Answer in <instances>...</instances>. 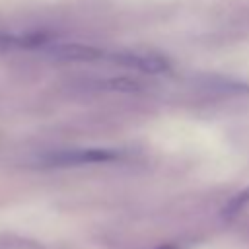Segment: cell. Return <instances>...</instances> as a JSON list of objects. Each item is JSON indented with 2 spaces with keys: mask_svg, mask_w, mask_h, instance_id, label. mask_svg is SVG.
<instances>
[{
  "mask_svg": "<svg viewBox=\"0 0 249 249\" xmlns=\"http://www.w3.org/2000/svg\"><path fill=\"white\" fill-rule=\"evenodd\" d=\"M119 152L113 150H101V148H88V150H64L45 156L47 165L66 167V165H84V163H103L117 160Z\"/></svg>",
  "mask_w": 249,
  "mask_h": 249,
  "instance_id": "obj_1",
  "label": "cell"
},
{
  "mask_svg": "<svg viewBox=\"0 0 249 249\" xmlns=\"http://www.w3.org/2000/svg\"><path fill=\"white\" fill-rule=\"evenodd\" d=\"M111 58L117 64L128 66V68H136L140 72H148V74H158L167 70V60L156 53H148V51H121L111 54Z\"/></svg>",
  "mask_w": 249,
  "mask_h": 249,
  "instance_id": "obj_2",
  "label": "cell"
},
{
  "mask_svg": "<svg viewBox=\"0 0 249 249\" xmlns=\"http://www.w3.org/2000/svg\"><path fill=\"white\" fill-rule=\"evenodd\" d=\"M54 56L64 58V60H84V62H93L97 58H103V53L95 47L88 45H58L54 47Z\"/></svg>",
  "mask_w": 249,
  "mask_h": 249,
  "instance_id": "obj_3",
  "label": "cell"
}]
</instances>
